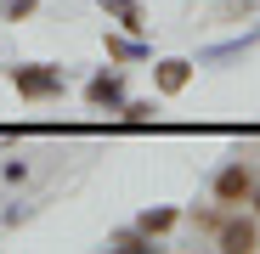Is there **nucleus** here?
I'll use <instances>...</instances> for the list:
<instances>
[{
  "label": "nucleus",
  "mask_w": 260,
  "mask_h": 254,
  "mask_svg": "<svg viewBox=\"0 0 260 254\" xmlns=\"http://www.w3.org/2000/svg\"><path fill=\"white\" fill-rule=\"evenodd\" d=\"M6 12H12V17H23V12H34V0H12Z\"/></svg>",
  "instance_id": "10"
},
{
  "label": "nucleus",
  "mask_w": 260,
  "mask_h": 254,
  "mask_svg": "<svg viewBox=\"0 0 260 254\" xmlns=\"http://www.w3.org/2000/svg\"><path fill=\"white\" fill-rule=\"evenodd\" d=\"M124 119H130V124H147V119H153V107H147V102H130V107H124Z\"/></svg>",
  "instance_id": "8"
},
{
  "label": "nucleus",
  "mask_w": 260,
  "mask_h": 254,
  "mask_svg": "<svg viewBox=\"0 0 260 254\" xmlns=\"http://www.w3.org/2000/svg\"><path fill=\"white\" fill-rule=\"evenodd\" d=\"M91 102H96V107H108V102H119V79H113V74H102V79H91Z\"/></svg>",
  "instance_id": "6"
},
{
  "label": "nucleus",
  "mask_w": 260,
  "mask_h": 254,
  "mask_svg": "<svg viewBox=\"0 0 260 254\" xmlns=\"http://www.w3.org/2000/svg\"><path fill=\"white\" fill-rule=\"evenodd\" d=\"M170 226H176V209H147V215H142V232L153 237V232H170Z\"/></svg>",
  "instance_id": "7"
},
{
  "label": "nucleus",
  "mask_w": 260,
  "mask_h": 254,
  "mask_svg": "<svg viewBox=\"0 0 260 254\" xmlns=\"http://www.w3.org/2000/svg\"><path fill=\"white\" fill-rule=\"evenodd\" d=\"M187 79H192V62H181V57H170V62H158V91H187Z\"/></svg>",
  "instance_id": "3"
},
{
  "label": "nucleus",
  "mask_w": 260,
  "mask_h": 254,
  "mask_svg": "<svg viewBox=\"0 0 260 254\" xmlns=\"http://www.w3.org/2000/svg\"><path fill=\"white\" fill-rule=\"evenodd\" d=\"M215 198H221V203H238V198H249V169H243V164H226L221 175H215Z\"/></svg>",
  "instance_id": "2"
},
{
  "label": "nucleus",
  "mask_w": 260,
  "mask_h": 254,
  "mask_svg": "<svg viewBox=\"0 0 260 254\" xmlns=\"http://www.w3.org/2000/svg\"><path fill=\"white\" fill-rule=\"evenodd\" d=\"M254 203H260V192H254Z\"/></svg>",
  "instance_id": "11"
},
{
  "label": "nucleus",
  "mask_w": 260,
  "mask_h": 254,
  "mask_svg": "<svg viewBox=\"0 0 260 254\" xmlns=\"http://www.w3.org/2000/svg\"><path fill=\"white\" fill-rule=\"evenodd\" d=\"M113 243H119V248H130V254H142V232H119Z\"/></svg>",
  "instance_id": "9"
},
{
  "label": "nucleus",
  "mask_w": 260,
  "mask_h": 254,
  "mask_svg": "<svg viewBox=\"0 0 260 254\" xmlns=\"http://www.w3.org/2000/svg\"><path fill=\"white\" fill-rule=\"evenodd\" d=\"M102 12H113L130 34H142V6H136V0H102Z\"/></svg>",
  "instance_id": "5"
},
{
  "label": "nucleus",
  "mask_w": 260,
  "mask_h": 254,
  "mask_svg": "<svg viewBox=\"0 0 260 254\" xmlns=\"http://www.w3.org/2000/svg\"><path fill=\"white\" fill-rule=\"evenodd\" d=\"M221 248H232V254L254 248V221H221Z\"/></svg>",
  "instance_id": "4"
},
{
  "label": "nucleus",
  "mask_w": 260,
  "mask_h": 254,
  "mask_svg": "<svg viewBox=\"0 0 260 254\" xmlns=\"http://www.w3.org/2000/svg\"><path fill=\"white\" fill-rule=\"evenodd\" d=\"M12 79H17L23 96H51V91H62V79H57L51 68H12Z\"/></svg>",
  "instance_id": "1"
}]
</instances>
